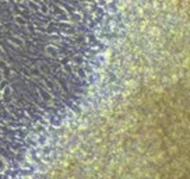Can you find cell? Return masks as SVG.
Instances as JSON below:
<instances>
[{"instance_id": "obj_1", "label": "cell", "mask_w": 190, "mask_h": 179, "mask_svg": "<svg viewBox=\"0 0 190 179\" xmlns=\"http://www.w3.org/2000/svg\"><path fill=\"white\" fill-rule=\"evenodd\" d=\"M45 52H46V55H49V56H57V55H59V49H57L56 46H53V45H48V46L45 48Z\"/></svg>"}, {"instance_id": "obj_2", "label": "cell", "mask_w": 190, "mask_h": 179, "mask_svg": "<svg viewBox=\"0 0 190 179\" xmlns=\"http://www.w3.org/2000/svg\"><path fill=\"white\" fill-rule=\"evenodd\" d=\"M6 169H7V161H6V158H3L0 155V172H4Z\"/></svg>"}, {"instance_id": "obj_3", "label": "cell", "mask_w": 190, "mask_h": 179, "mask_svg": "<svg viewBox=\"0 0 190 179\" xmlns=\"http://www.w3.org/2000/svg\"><path fill=\"white\" fill-rule=\"evenodd\" d=\"M10 42L11 44H15V45H18V46H24V41L21 38H17V37H14V38L10 39Z\"/></svg>"}, {"instance_id": "obj_4", "label": "cell", "mask_w": 190, "mask_h": 179, "mask_svg": "<svg viewBox=\"0 0 190 179\" xmlns=\"http://www.w3.org/2000/svg\"><path fill=\"white\" fill-rule=\"evenodd\" d=\"M15 23L20 24V25H27V21L24 17H21V16H15Z\"/></svg>"}, {"instance_id": "obj_5", "label": "cell", "mask_w": 190, "mask_h": 179, "mask_svg": "<svg viewBox=\"0 0 190 179\" xmlns=\"http://www.w3.org/2000/svg\"><path fill=\"white\" fill-rule=\"evenodd\" d=\"M39 6H41V11H42V13H44V14H48V13H49V10H48V7L45 6L44 3H39Z\"/></svg>"}, {"instance_id": "obj_6", "label": "cell", "mask_w": 190, "mask_h": 179, "mask_svg": "<svg viewBox=\"0 0 190 179\" xmlns=\"http://www.w3.org/2000/svg\"><path fill=\"white\" fill-rule=\"evenodd\" d=\"M63 70L67 71V73H71V67H70V64H66V66H63Z\"/></svg>"}, {"instance_id": "obj_7", "label": "cell", "mask_w": 190, "mask_h": 179, "mask_svg": "<svg viewBox=\"0 0 190 179\" xmlns=\"http://www.w3.org/2000/svg\"><path fill=\"white\" fill-rule=\"evenodd\" d=\"M41 70L44 71V73H49V71H51L48 67H45V64H44V66H41Z\"/></svg>"}, {"instance_id": "obj_8", "label": "cell", "mask_w": 190, "mask_h": 179, "mask_svg": "<svg viewBox=\"0 0 190 179\" xmlns=\"http://www.w3.org/2000/svg\"><path fill=\"white\" fill-rule=\"evenodd\" d=\"M78 76H80V77H82V78H84V77H85V71H82L81 69H80V70H78Z\"/></svg>"}, {"instance_id": "obj_9", "label": "cell", "mask_w": 190, "mask_h": 179, "mask_svg": "<svg viewBox=\"0 0 190 179\" xmlns=\"http://www.w3.org/2000/svg\"><path fill=\"white\" fill-rule=\"evenodd\" d=\"M3 55H4V51H3V48L0 46V56H3Z\"/></svg>"}, {"instance_id": "obj_10", "label": "cell", "mask_w": 190, "mask_h": 179, "mask_svg": "<svg viewBox=\"0 0 190 179\" xmlns=\"http://www.w3.org/2000/svg\"><path fill=\"white\" fill-rule=\"evenodd\" d=\"M0 99H3V94H1V91H0Z\"/></svg>"}]
</instances>
